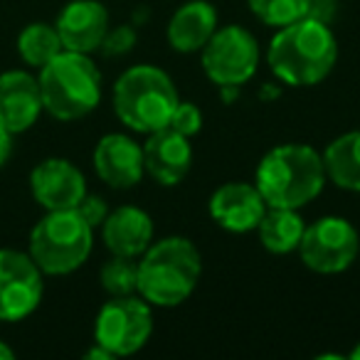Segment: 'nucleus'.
I'll use <instances>...</instances> for the list:
<instances>
[{
    "label": "nucleus",
    "instance_id": "16",
    "mask_svg": "<svg viewBox=\"0 0 360 360\" xmlns=\"http://www.w3.org/2000/svg\"><path fill=\"white\" fill-rule=\"evenodd\" d=\"M266 210V202L257 186L252 183H225L210 198V217L227 232H252L257 230L262 215Z\"/></svg>",
    "mask_w": 360,
    "mask_h": 360
},
{
    "label": "nucleus",
    "instance_id": "15",
    "mask_svg": "<svg viewBox=\"0 0 360 360\" xmlns=\"http://www.w3.org/2000/svg\"><path fill=\"white\" fill-rule=\"evenodd\" d=\"M193 148L191 139L173 129H160L148 134L143 143V168L158 186H178L191 173Z\"/></svg>",
    "mask_w": 360,
    "mask_h": 360
},
{
    "label": "nucleus",
    "instance_id": "23",
    "mask_svg": "<svg viewBox=\"0 0 360 360\" xmlns=\"http://www.w3.org/2000/svg\"><path fill=\"white\" fill-rule=\"evenodd\" d=\"M101 289L111 296H129L139 294V262L131 257H116L101 266L99 271Z\"/></svg>",
    "mask_w": 360,
    "mask_h": 360
},
{
    "label": "nucleus",
    "instance_id": "9",
    "mask_svg": "<svg viewBox=\"0 0 360 360\" xmlns=\"http://www.w3.org/2000/svg\"><path fill=\"white\" fill-rule=\"evenodd\" d=\"M200 52L202 70L217 86H242L250 82L257 75L262 57L255 35L240 25L217 27Z\"/></svg>",
    "mask_w": 360,
    "mask_h": 360
},
{
    "label": "nucleus",
    "instance_id": "14",
    "mask_svg": "<svg viewBox=\"0 0 360 360\" xmlns=\"http://www.w3.org/2000/svg\"><path fill=\"white\" fill-rule=\"evenodd\" d=\"M94 170L114 191L139 186L146 173L143 146L124 134H106L94 148Z\"/></svg>",
    "mask_w": 360,
    "mask_h": 360
},
{
    "label": "nucleus",
    "instance_id": "26",
    "mask_svg": "<svg viewBox=\"0 0 360 360\" xmlns=\"http://www.w3.org/2000/svg\"><path fill=\"white\" fill-rule=\"evenodd\" d=\"M77 212L96 230V227H101V222L106 220V215H109V205L104 202V198L89 195V193H86L79 205H77Z\"/></svg>",
    "mask_w": 360,
    "mask_h": 360
},
{
    "label": "nucleus",
    "instance_id": "3",
    "mask_svg": "<svg viewBox=\"0 0 360 360\" xmlns=\"http://www.w3.org/2000/svg\"><path fill=\"white\" fill-rule=\"evenodd\" d=\"M200 252L188 237L173 235L150 242L139 257V296L163 309L186 304L200 281Z\"/></svg>",
    "mask_w": 360,
    "mask_h": 360
},
{
    "label": "nucleus",
    "instance_id": "20",
    "mask_svg": "<svg viewBox=\"0 0 360 360\" xmlns=\"http://www.w3.org/2000/svg\"><path fill=\"white\" fill-rule=\"evenodd\" d=\"M304 230L306 225L299 210H289V207H266L257 225L262 247L271 255H289L299 250Z\"/></svg>",
    "mask_w": 360,
    "mask_h": 360
},
{
    "label": "nucleus",
    "instance_id": "2",
    "mask_svg": "<svg viewBox=\"0 0 360 360\" xmlns=\"http://www.w3.org/2000/svg\"><path fill=\"white\" fill-rule=\"evenodd\" d=\"M326 180L323 155L319 150L306 143H281L259 160L255 186L266 207L301 210L321 195Z\"/></svg>",
    "mask_w": 360,
    "mask_h": 360
},
{
    "label": "nucleus",
    "instance_id": "27",
    "mask_svg": "<svg viewBox=\"0 0 360 360\" xmlns=\"http://www.w3.org/2000/svg\"><path fill=\"white\" fill-rule=\"evenodd\" d=\"M11 155H13V134L0 124V168L11 160Z\"/></svg>",
    "mask_w": 360,
    "mask_h": 360
},
{
    "label": "nucleus",
    "instance_id": "25",
    "mask_svg": "<svg viewBox=\"0 0 360 360\" xmlns=\"http://www.w3.org/2000/svg\"><path fill=\"white\" fill-rule=\"evenodd\" d=\"M134 42H136V32L131 30V27L121 25V27H116V30H111L109 27V32H106V37H104V42H101L99 50L109 57H116V55L129 52L131 47H134Z\"/></svg>",
    "mask_w": 360,
    "mask_h": 360
},
{
    "label": "nucleus",
    "instance_id": "19",
    "mask_svg": "<svg viewBox=\"0 0 360 360\" xmlns=\"http://www.w3.org/2000/svg\"><path fill=\"white\" fill-rule=\"evenodd\" d=\"M323 168L333 186L360 193V131H348L330 141L323 150Z\"/></svg>",
    "mask_w": 360,
    "mask_h": 360
},
{
    "label": "nucleus",
    "instance_id": "22",
    "mask_svg": "<svg viewBox=\"0 0 360 360\" xmlns=\"http://www.w3.org/2000/svg\"><path fill=\"white\" fill-rule=\"evenodd\" d=\"M311 0H247L252 15L266 27H286L309 15Z\"/></svg>",
    "mask_w": 360,
    "mask_h": 360
},
{
    "label": "nucleus",
    "instance_id": "17",
    "mask_svg": "<svg viewBox=\"0 0 360 360\" xmlns=\"http://www.w3.org/2000/svg\"><path fill=\"white\" fill-rule=\"evenodd\" d=\"M101 240L111 255L139 259L153 242V220L136 205L116 207L101 222Z\"/></svg>",
    "mask_w": 360,
    "mask_h": 360
},
{
    "label": "nucleus",
    "instance_id": "11",
    "mask_svg": "<svg viewBox=\"0 0 360 360\" xmlns=\"http://www.w3.org/2000/svg\"><path fill=\"white\" fill-rule=\"evenodd\" d=\"M30 193L42 210H75L86 195L82 170L67 158H45L30 173Z\"/></svg>",
    "mask_w": 360,
    "mask_h": 360
},
{
    "label": "nucleus",
    "instance_id": "18",
    "mask_svg": "<svg viewBox=\"0 0 360 360\" xmlns=\"http://www.w3.org/2000/svg\"><path fill=\"white\" fill-rule=\"evenodd\" d=\"M217 30V11L207 0H188L173 13L168 22V45L175 52L193 55L210 42Z\"/></svg>",
    "mask_w": 360,
    "mask_h": 360
},
{
    "label": "nucleus",
    "instance_id": "7",
    "mask_svg": "<svg viewBox=\"0 0 360 360\" xmlns=\"http://www.w3.org/2000/svg\"><path fill=\"white\" fill-rule=\"evenodd\" d=\"M153 314L150 304L136 294L111 296L94 321V343L109 350L111 358L134 355L150 340Z\"/></svg>",
    "mask_w": 360,
    "mask_h": 360
},
{
    "label": "nucleus",
    "instance_id": "6",
    "mask_svg": "<svg viewBox=\"0 0 360 360\" xmlns=\"http://www.w3.org/2000/svg\"><path fill=\"white\" fill-rule=\"evenodd\" d=\"M94 227L75 210H47L32 227L27 255L47 276H65L77 271L91 255Z\"/></svg>",
    "mask_w": 360,
    "mask_h": 360
},
{
    "label": "nucleus",
    "instance_id": "28",
    "mask_svg": "<svg viewBox=\"0 0 360 360\" xmlns=\"http://www.w3.org/2000/svg\"><path fill=\"white\" fill-rule=\"evenodd\" d=\"M84 358H89V360H94V358H99V360H111V353H109V350L101 348V345H94L91 350H86Z\"/></svg>",
    "mask_w": 360,
    "mask_h": 360
},
{
    "label": "nucleus",
    "instance_id": "24",
    "mask_svg": "<svg viewBox=\"0 0 360 360\" xmlns=\"http://www.w3.org/2000/svg\"><path fill=\"white\" fill-rule=\"evenodd\" d=\"M168 129L193 139V136L200 134V129H202V111L198 109L193 101H178V106H175L173 116H170V121H168Z\"/></svg>",
    "mask_w": 360,
    "mask_h": 360
},
{
    "label": "nucleus",
    "instance_id": "8",
    "mask_svg": "<svg viewBox=\"0 0 360 360\" xmlns=\"http://www.w3.org/2000/svg\"><path fill=\"white\" fill-rule=\"evenodd\" d=\"M301 262L316 274H340L360 255V235L345 217H319L299 242Z\"/></svg>",
    "mask_w": 360,
    "mask_h": 360
},
{
    "label": "nucleus",
    "instance_id": "4",
    "mask_svg": "<svg viewBox=\"0 0 360 360\" xmlns=\"http://www.w3.org/2000/svg\"><path fill=\"white\" fill-rule=\"evenodd\" d=\"M42 109L57 121L89 116L101 101V75L89 55L62 50L37 75Z\"/></svg>",
    "mask_w": 360,
    "mask_h": 360
},
{
    "label": "nucleus",
    "instance_id": "29",
    "mask_svg": "<svg viewBox=\"0 0 360 360\" xmlns=\"http://www.w3.org/2000/svg\"><path fill=\"white\" fill-rule=\"evenodd\" d=\"M13 358H15V350L6 340H0V360H13Z\"/></svg>",
    "mask_w": 360,
    "mask_h": 360
},
{
    "label": "nucleus",
    "instance_id": "12",
    "mask_svg": "<svg viewBox=\"0 0 360 360\" xmlns=\"http://www.w3.org/2000/svg\"><path fill=\"white\" fill-rule=\"evenodd\" d=\"M55 27L65 50L91 55L109 32V11L99 0H72L60 11Z\"/></svg>",
    "mask_w": 360,
    "mask_h": 360
},
{
    "label": "nucleus",
    "instance_id": "1",
    "mask_svg": "<svg viewBox=\"0 0 360 360\" xmlns=\"http://www.w3.org/2000/svg\"><path fill=\"white\" fill-rule=\"evenodd\" d=\"M338 60V42L328 22L301 18L279 27L266 50V65L289 86H314L330 75Z\"/></svg>",
    "mask_w": 360,
    "mask_h": 360
},
{
    "label": "nucleus",
    "instance_id": "5",
    "mask_svg": "<svg viewBox=\"0 0 360 360\" xmlns=\"http://www.w3.org/2000/svg\"><path fill=\"white\" fill-rule=\"evenodd\" d=\"M114 111L131 131L153 134L168 126L180 96L173 79L160 67L136 65L114 84Z\"/></svg>",
    "mask_w": 360,
    "mask_h": 360
},
{
    "label": "nucleus",
    "instance_id": "13",
    "mask_svg": "<svg viewBox=\"0 0 360 360\" xmlns=\"http://www.w3.org/2000/svg\"><path fill=\"white\" fill-rule=\"evenodd\" d=\"M42 111L37 77L25 70H8L0 75V124L13 136L30 131Z\"/></svg>",
    "mask_w": 360,
    "mask_h": 360
},
{
    "label": "nucleus",
    "instance_id": "10",
    "mask_svg": "<svg viewBox=\"0 0 360 360\" xmlns=\"http://www.w3.org/2000/svg\"><path fill=\"white\" fill-rule=\"evenodd\" d=\"M45 294V274L27 252L0 250V321L18 323L37 311Z\"/></svg>",
    "mask_w": 360,
    "mask_h": 360
},
{
    "label": "nucleus",
    "instance_id": "21",
    "mask_svg": "<svg viewBox=\"0 0 360 360\" xmlns=\"http://www.w3.org/2000/svg\"><path fill=\"white\" fill-rule=\"evenodd\" d=\"M65 47L57 35V27L50 22H30L18 35V55L27 67H35V70L45 67Z\"/></svg>",
    "mask_w": 360,
    "mask_h": 360
},
{
    "label": "nucleus",
    "instance_id": "30",
    "mask_svg": "<svg viewBox=\"0 0 360 360\" xmlns=\"http://www.w3.org/2000/svg\"><path fill=\"white\" fill-rule=\"evenodd\" d=\"M350 358H353V360H360V340H358V345H355V348L350 350Z\"/></svg>",
    "mask_w": 360,
    "mask_h": 360
}]
</instances>
